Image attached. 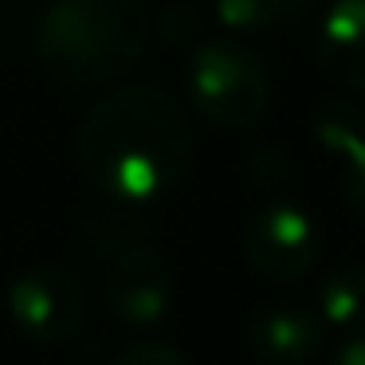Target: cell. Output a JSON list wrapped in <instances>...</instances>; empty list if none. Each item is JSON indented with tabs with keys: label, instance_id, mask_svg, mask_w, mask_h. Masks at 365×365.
<instances>
[{
	"label": "cell",
	"instance_id": "cell-11",
	"mask_svg": "<svg viewBox=\"0 0 365 365\" xmlns=\"http://www.w3.org/2000/svg\"><path fill=\"white\" fill-rule=\"evenodd\" d=\"M307 0H216V20L232 32H259L294 20Z\"/></svg>",
	"mask_w": 365,
	"mask_h": 365
},
{
	"label": "cell",
	"instance_id": "cell-8",
	"mask_svg": "<svg viewBox=\"0 0 365 365\" xmlns=\"http://www.w3.org/2000/svg\"><path fill=\"white\" fill-rule=\"evenodd\" d=\"M314 59L330 79L365 95V0H334L314 36Z\"/></svg>",
	"mask_w": 365,
	"mask_h": 365
},
{
	"label": "cell",
	"instance_id": "cell-10",
	"mask_svg": "<svg viewBox=\"0 0 365 365\" xmlns=\"http://www.w3.org/2000/svg\"><path fill=\"white\" fill-rule=\"evenodd\" d=\"M318 318L326 326L357 330L365 326V267L361 263H341L318 287Z\"/></svg>",
	"mask_w": 365,
	"mask_h": 365
},
{
	"label": "cell",
	"instance_id": "cell-2",
	"mask_svg": "<svg viewBox=\"0 0 365 365\" xmlns=\"http://www.w3.org/2000/svg\"><path fill=\"white\" fill-rule=\"evenodd\" d=\"M150 40V0H51L32 28L36 63L63 91H95L130 75Z\"/></svg>",
	"mask_w": 365,
	"mask_h": 365
},
{
	"label": "cell",
	"instance_id": "cell-9",
	"mask_svg": "<svg viewBox=\"0 0 365 365\" xmlns=\"http://www.w3.org/2000/svg\"><path fill=\"white\" fill-rule=\"evenodd\" d=\"M314 138L341 161V197L365 220V130L349 103H322L314 114Z\"/></svg>",
	"mask_w": 365,
	"mask_h": 365
},
{
	"label": "cell",
	"instance_id": "cell-7",
	"mask_svg": "<svg viewBox=\"0 0 365 365\" xmlns=\"http://www.w3.org/2000/svg\"><path fill=\"white\" fill-rule=\"evenodd\" d=\"M326 322L299 302L259 307L244 326V341L259 365H307L322 349Z\"/></svg>",
	"mask_w": 365,
	"mask_h": 365
},
{
	"label": "cell",
	"instance_id": "cell-13",
	"mask_svg": "<svg viewBox=\"0 0 365 365\" xmlns=\"http://www.w3.org/2000/svg\"><path fill=\"white\" fill-rule=\"evenodd\" d=\"M330 365H365V326H357L338 349H334V361Z\"/></svg>",
	"mask_w": 365,
	"mask_h": 365
},
{
	"label": "cell",
	"instance_id": "cell-12",
	"mask_svg": "<svg viewBox=\"0 0 365 365\" xmlns=\"http://www.w3.org/2000/svg\"><path fill=\"white\" fill-rule=\"evenodd\" d=\"M110 365H189V361L165 341H138V346L122 349Z\"/></svg>",
	"mask_w": 365,
	"mask_h": 365
},
{
	"label": "cell",
	"instance_id": "cell-6",
	"mask_svg": "<svg viewBox=\"0 0 365 365\" xmlns=\"http://www.w3.org/2000/svg\"><path fill=\"white\" fill-rule=\"evenodd\" d=\"M9 318L28 341L59 346L75 338L87 318V294L63 267H28L9 287Z\"/></svg>",
	"mask_w": 365,
	"mask_h": 365
},
{
	"label": "cell",
	"instance_id": "cell-1",
	"mask_svg": "<svg viewBox=\"0 0 365 365\" xmlns=\"http://www.w3.org/2000/svg\"><path fill=\"white\" fill-rule=\"evenodd\" d=\"M79 173L114 205H150L185 181L192 161L189 110L161 87H122L91 106L75 138Z\"/></svg>",
	"mask_w": 365,
	"mask_h": 365
},
{
	"label": "cell",
	"instance_id": "cell-3",
	"mask_svg": "<svg viewBox=\"0 0 365 365\" xmlns=\"http://www.w3.org/2000/svg\"><path fill=\"white\" fill-rule=\"evenodd\" d=\"M185 87L189 106L220 130H247L271 110L267 63L236 40L197 43L185 67Z\"/></svg>",
	"mask_w": 365,
	"mask_h": 365
},
{
	"label": "cell",
	"instance_id": "cell-5",
	"mask_svg": "<svg viewBox=\"0 0 365 365\" xmlns=\"http://www.w3.org/2000/svg\"><path fill=\"white\" fill-rule=\"evenodd\" d=\"M244 259L275 283L302 279L318 259V228L310 212L291 200H263L244 224Z\"/></svg>",
	"mask_w": 365,
	"mask_h": 365
},
{
	"label": "cell",
	"instance_id": "cell-4",
	"mask_svg": "<svg viewBox=\"0 0 365 365\" xmlns=\"http://www.w3.org/2000/svg\"><path fill=\"white\" fill-rule=\"evenodd\" d=\"M91 236L106 259L103 291L110 314L126 326H150L165 318L173 302V275L158 247L118 220H91Z\"/></svg>",
	"mask_w": 365,
	"mask_h": 365
}]
</instances>
